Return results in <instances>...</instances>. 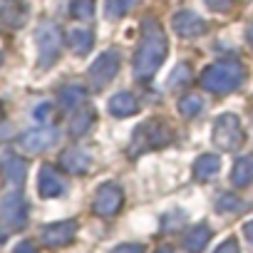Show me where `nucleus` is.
<instances>
[{
	"instance_id": "obj_1",
	"label": "nucleus",
	"mask_w": 253,
	"mask_h": 253,
	"mask_svg": "<svg viewBox=\"0 0 253 253\" xmlns=\"http://www.w3.org/2000/svg\"><path fill=\"white\" fill-rule=\"evenodd\" d=\"M167 55V38L159 28V23L154 20H147L144 23V38H142V45L137 50V57H134V70L139 77H149L164 60Z\"/></svg>"
},
{
	"instance_id": "obj_2",
	"label": "nucleus",
	"mask_w": 253,
	"mask_h": 253,
	"mask_svg": "<svg viewBox=\"0 0 253 253\" xmlns=\"http://www.w3.org/2000/svg\"><path fill=\"white\" fill-rule=\"evenodd\" d=\"M241 80H243V67L233 60H226V62H218V65L206 70L204 87L213 89V92H228V89L238 87Z\"/></svg>"
},
{
	"instance_id": "obj_3",
	"label": "nucleus",
	"mask_w": 253,
	"mask_h": 253,
	"mask_svg": "<svg viewBox=\"0 0 253 253\" xmlns=\"http://www.w3.org/2000/svg\"><path fill=\"white\" fill-rule=\"evenodd\" d=\"M38 50H40V65L47 67L57 60V52H60V28L52 25V23H45L40 25L38 30Z\"/></svg>"
},
{
	"instance_id": "obj_4",
	"label": "nucleus",
	"mask_w": 253,
	"mask_h": 253,
	"mask_svg": "<svg viewBox=\"0 0 253 253\" xmlns=\"http://www.w3.org/2000/svg\"><path fill=\"white\" fill-rule=\"evenodd\" d=\"M213 139L221 149H233L241 144V126H238V119L233 114H223L213 124Z\"/></svg>"
},
{
	"instance_id": "obj_5",
	"label": "nucleus",
	"mask_w": 253,
	"mask_h": 253,
	"mask_svg": "<svg viewBox=\"0 0 253 253\" xmlns=\"http://www.w3.org/2000/svg\"><path fill=\"white\" fill-rule=\"evenodd\" d=\"M0 218H3L5 226H10V228H20L25 223L28 206H25L20 194H10V196H5L3 201H0Z\"/></svg>"
},
{
	"instance_id": "obj_6",
	"label": "nucleus",
	"mask_w": 253,
	"mask_h": 253,
	"mask_svg": "<svg viewBox=\"0 0 253 253\" xmlns=\"http://www.w3.org/2000/svg\"><path fill=\"white\" fill-rule=\"evenodd\" d=\"M119 70V57L117 52H104L94 60V65L89 67V77L94 82V87H104Z\"/></svg>"
},
{
	"instance_id": "obj_7",
	"label": "nucleus",
	"mask_w": 253,
	"mask_h": 253,
	"mask_svg": "<svg viewBox=\"0 0 253 253\" xmlns=\"http://www.w3.org/2000/svg\"><path fill=\"white\" fill-rule=\"evenodd\" d=\"M92 206H94V211L99 216H114L119 211V206H122V191L114 184H104V186H99Z\"/></svg>"
},
{
	"instance_id": "obj_8",
	"label": "nucleus",
	"mask_w": 253,
	"mask_h": 253,
	"mask_svg": "<svg viewBox=\"0 0 253 253\" xmlns=\"http://www.w3.org/2000/svg\"><path fill=\"white\" fill-rule=\"evenodd\" d=\"M75 231H77L75 221H60V223H52V226L42 228V241L47 246H65L75 238Z\"/></svg>"
},
{
	"instance_id": "obj_9",
	"label": "nucleus",
	"mask_w": 253,
	"mask_h": 253,
	"mask_svg": "<svg viewBox=\"0 0 253 253\" xmlns=\"http://www.w3.org/2000/svg\"><path fill=\"white\" fill-rule=\"evenodd\" d=\"M38 189H40V194L45 199H52V196H60L65 191V181L52 167H42L40 169V179H38Z\"/></svg>"
},
{
	"instance_id": "obj_10",
	"label": "nucleus",
	"mask_w": 253,
	"mask_h": 253,
	"mask_svg": "<svg viewBox=\"0 0 253 253\" xmlns=\"http://www.w3.org/2000/svg\"><path fill=\"white\" fill-rule=\"evenodd\" d=\"M55 142H57V132H55V129H38V132H28V134L20 139L23 149H28V152L47 149V147H52Z\"/></svg>"
},
{
	"instance_id": "obj_11",
	"label": "nucleus",
	"mask_w": 253,
	"mask_h": 253,
	"mask_svg": "<svg viewBox=\"0 0 253 253\" xmlns=\"http://www.w3.org/2000/svg\"><path fill=\"white\" fill-rule=\"evenodd\" d=\"M174 28H176V33L181 38H196V35L204 33L206 23L201 18H196L194 13H179L176 20H174Z\"/></svg>"
},
{
	"instance_id": "obj_12",
	"label": "nucleus",
	"mask_w": 253,
	"mask_h": 253,
	"mask_svg": "<svg viewBox=\"0 0 253 253\" xmlns=\"http://www.w3.org/2000/svg\"><path fill=\"white\" fill-rule=\"evenodd\" d=\"M137 99L129 94V92H119V94H114L112 99H109V109H112V114H117V117H129V114H134L137 112Z\"/></svg>"
},
{
	"instance_id": "obj_13",
	"label": "nucleus",
	"mask_w": 253,
	"mask_h": 253,
	"mask_svg": "<svg viewBox=\"0 0 253 253\" xmlns=\"http://www.w3.org/2000/svg\"><path fill=\"white\" fill-rule=\"evenodd\" d=\"M209 238H211L209 226H196V228H191L189 236L184 238V248H186L189 253H199V251H204V246L209 243Z\"/></svg>"
},
{
	"instance_id": "obj_14",
	"label": "nucleus",
	"mask_w": 253,
	"mask_h": 253,
	"mask_svg": "<svg viewBox=\"0 0 253 253\" xmlns=\"http://www.w3.org/2000/svg\"><path fill=\"white\" fill-rule=\"evenodd\" d=\"M231 181H233L236 186H246V184L253 181V157H243V159H238V164L233 167Z\"/></svg>"
},
{
	"instance_id": "obj_15",
	"label": "nucleus",
	"mask_w": 253,
	"mask_h": 253,
	"mask_svg": "<svg viewBox=\"0 0 253 253\" xmlns=\"http://www.w3.org/2000/svg\"><path fill=\"white\" fill-rule=\"evenodd\" d=\"M62 167L70 171V174H82L87 167H89V157L82 154V152H67L62 157Z\"/></svg>"
},
{
	"instance_id": "obj_16",
	"label": "nucleus",
	"mask_w": 253,
	"mask_h": 253,
	"mask_svg": "<svg viewBox=\"0 0 253 253\" xmlns=\"http://www.w3.org/2000/svg\"><path fill=\"white\" fill-rule=\"evenodd\" d=\"M194 171H196L199 179H211V176L218 171V157H216V154H206V157H201V159L194 164Z\"/></svg>"
},
{
	"instance_id": "obj_17",
	"label": "nucleus",
	"mask_w": 253,
	"mask_h": 253,
	"mask_svg": "<svg viewBox=\"0 0 253 253\" xmlns=\"http://www.w3.org/2000/svg\"><path fill=\"white\" fill-rule=\"evenodd\" d=\"M5 174L10 184H23L25 179V162L20 157H8L5 159Z\"/></svg>"
},
{
	"instance_id": "obj_18",
	"label": "nucleus",
	"mask_w": 253,
	"mask_h": 253,
	"mask_svg": "<svg viewBox=\"0 0 253 253\" xmlns=\"http://www.w3.org/2000/svg\"><path fill=\"white\" fill-rule=\"evenodd\" d=\"M60 102L72 109V107H77V104L84 102V89L77 87V84H70V87H65V89L60 92Z\"/></svg>"
},
{
	"instance_id": "obj_19",
	"label": "nucleus",
	"mask_w": 253,
	"mask_h": 253,
	"mask_svg": "<svg viewBox=\"0 0 253 253\" xmlns=\"http://www.w3.org/2000/svg\"><path fill=\"white\" fill-rule=\"evenodd\" d=\"M70 45H72L75 52L82 55V52L89 50V45H92V35L84 33V30H72V33H70Z\"/></svg>"
},
{
	"instance_id": "obj_20",
	"label": "nucleus",
	"mask_w": 253,
	"mask_h": 253,
	"mask_svg": "<svg viewBox=\"0 0 253 253\" xmlns=\"http://www.w3.org/2000/svg\"><path fill=\"white\" fill-rule=\"evenodd\" d=\"M134 3H137V0H107V13L112 18H119V15H124L126 10H129Z\"/></svg>"
},
{
	"instance_id": "obj_21",
	"label": "nucleus",
	"mask_w": 253,
	"mask_h": 253,
	"mask_svg": "<svg viewBox=\"0 0 253 253\" xmlns=\"http://www.w3.org/2000/svg\"><path fill=\"white\" fill-rule=\"evenodd\" d=\"M72 13L77 18H82V20L92 18L94 15V0H75V3H72Z\"/></svg>"
},
{
	"instance_id": "obj_22",
	"label": "nucleus",
	"mask_w": 253,
	"mask_h": 253,
	"mask_svg": "<svg viewBox=\"0 0 253 253\" xmlns=\"http://www.w3.org/2000/svg\"><path fill=\"white\" fill-rule=\"evenodd\" d=\"M201 99L199 97H194V94H189L186 99H181V114H186V117H191V114H196L199 109H201Z\"/></svg>"
},
{
	"instance_id": "obj_23",
	"label": "nucleus",
	"mask_w": 253,
	"mask_h": 253,
	"mask_svg": "<svg viewBox=\"0 0 253 253\" xmlns=\"http://www.w3.org/2000/svg\"><path fill=\"white\" fill-rule=\"evenodd\" d=\"M89 124H92V114H89V112H84V114H80V117L72 122V132H75V134H82Z\"/></svg>"
},
{
	"instance_id": "obj_24",
	"label": "nucleus",
	"mask_w": 253,
	"mask_h": 253,
	"mask_svg": "<svg viewBox=\"0 0 253 253\" xmlns=\"http://www.w3.org/2000/svg\"><path fill=\"white\" fill-rule=\"evenodd\" d=\"M186 72H189V67H186V65H179V70H176V77H171V80H169V84H171V87H176V84L186 82V80H189V75H186Z\"/></svg>"
},
{
	"instance_id": "obj_25",
	"label": "nucleus",
	"mask_w": 253,
	"mask_h": 253,
	"mask_svg": "<svg viewBox=\"0 0 253 253\" xmlns=\"http://www.w3.org/2000/svg\"><path fill=\"white\" fill-rule=\"evenodd\" d=\"M216 253H238V243H236L233 238H228V241H223V243L216 248Z\"/></svg>"
},
{
	"instance_id": "obj_26",
	"label": "nucleus",
	"mask_w": 253,
	"mask_h": 253,
	"mask_svg": "<svg viewBox=\"0 0 253 253\" xmlns=\"http://www.w3.org/2000/svg\"><path fill=\"white\" fill-rule=\"evenodd\" d=\"M112 253H142V246H134V243H122V246H117Z\"/></svg>"
},
{
	"instance_id": "obj_27",
	"label": "nucleus",
	"mask_w": 253,
	"mask_h": 253,
	"mask_svg": "<svg viewBox=\"0 0 253 253\" xmlns=\"http://www.w3.org/2000/svg\"><path fill=\"white\" fill-rule=\"evenodd\" d=\"M15 253H38V251H35V246L30 241H23V243L15 246Z\"/></svg>"
},
{
	"instance_id": "obj_28",
	"label": "nucleus",
	"mask_w": 253,
	"mask_h": 253,
	"mask_svg": "<svg viewBox=\"0 0 253 253\" xmlns=\"http://www.w3.org/2000/svg\"><path fill=\"white\" fill-rule=\"evenodd\" d=\"M206 3H209L213 10H223V8H228V5H231V0H206Z\"/></svg>"
},
{
	"instance_id": "obj_29",
	"label": "nucleus",
	"mask_w": 253,
	"mask_h": 253,
	"mask_svg": "<svg viewBox=\"0 0 253 253\" xmlns=\"http://www.w3.org/2000/svg\"><path fill=\"white\" fill-rule=\"evenodd\" d=\"M47 112H50V104H42V107H40V109L35 112V117H38V119L42 122V119H47Z\"/></svg>"
},
{
	"instance_id": "obj_30",
	"label": "nucleus",
	"mask_w": 253,
	"mask_h": 253,
	"mask_svg": "<svg viewBox=\"0 0 253 253\" xmlns=\"http://www.w3.org/2000/svg\"><path fill=\"white\" fill-rule=\"evenodd\" d=\"M246 236H248V241L253 243V223H248V226H246Z\"/></svg>"
},
{
	"instance_id": "obj_31",
	"label": "nucleus",
	"mask_w": 253,
	"mask_h": 253,
	"mask_svg": "<svg viewBox=\"0 0 253 253\" xmlns=\"http://www.w3.org/2000/svg\"><path fill=\"white\" fill-rule=\"evenodd\" d=\"M157 253H171V251H169V248H162V251H157Z\"/></svg>"
},
{
	"instance_id": "obj_32",
	"label": "nucleus",
	"mask_w": 253,
	"mask_h": 253,
	"mask_svg": "<svg viewBox=\"0 0 253 253\" xmlns=\"http://www.w3.org/2000/svg\"><path fill=\"white\" fill-rule=\"evenodd\" d=\"M248 38H251V42H253V28H251V35H248Z\"/></svg>"
}]
</instances>
